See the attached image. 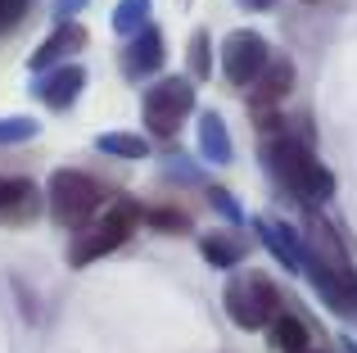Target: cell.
<instances>
[{
	"label": "cell",
	"mask_w": 357,
	"mask_h": 353,
	"mask_svg": "<svg viewBox=\"0 0 357 353\" xmlns=\"http://www.w3.org/2000/svg\"><path fill=\"white\" fill-rule=\"evenodd\" d=\"M262 168H267V176L280 190H289L294 200L312 204V209L335 195V172L326 168L312 154V145L298 141V136H285V132L267 136V141H262Z\"/></svg>",
	"instance_id": "1"
},
{
	"label": "cell",
	"mask_w": 357,
	"mask_h": 353,
	"mask_svg": "<svg viewBox=\"0 0 357 353\" xmlns=\"http://www.w3.org/2000/svg\"><path fill=\"white\" fill-rule=\"evenodd\" d=\"M136 222H140V204H136V200H114L109 209H100V218H91L86 227L73 236L68 263H73V267L100 263L105 254H114V249L127 245L131 231H136Z\"/></svg>",
	"instance_id": "2"
},
{
	"label": "cell",
	"mask_w": 357,
	"mask_h": 353,
	"mask_svg": "<svg viewBox=\"0 0 357 353\" xmlns=\"http://www.w3.org/2000/svg\"><path fill=\"white\" fill-rule=\"evenodd\" d=\"M45 204H50V218L59 222V227L82 231L100 209H105V186H100L91 172H82V168H59V172H50V181H45Z\"/></svg>",
	"instance_id": "3"
},
{
	"label": "cell",
	"mask_w": 357,
	"mask_h": 353,
	"mask_svg": "<svg viewBox=\"0 0 357 353\" xmlns=\"http://www.w3.org/2000/svg\"><path fill=\"white\" fill-rule=\"evenodd\" d=\"M222 303H227V317L236 322L240 331H267V322L280 313V294L276 285H271L267 272H253V267H244L227 281V290H222Z\"/></svg>",
	"instance_id": "4"
},
{
	"label": "cell",
	"mask_w": 357,
	"mask_h": 353,
	"mask_svg": "<svg viewBox=\"0 0 357 353\" xmlns=\"http://www.w3.org/2000/svg\"><path fill=\"white\" fill-rule=\"evenodd\" d=\"M140 114H145L149 136L172 141L185 127V118L195 114V82L190 77H158L145 91V100H140Z\"/></svg>",
	"instance_id": "5"
},
{
	"label": "cell",
	"mask_w": 357,
	"mask_h": 353,
	"mask_svg": "<svg viewBox=\"0 0 357 353\" xmlns=\"http://www.w3.org/2000/svg\"><path fill=\"white\" fill-rule=\"evenodd\" d=\"M303 272L312 281V290L321 294L326 308L344 313V317H357V272L349 258H317L303 249Z\"/></svg>",
	"instance_id": "6"
},
{
	"label": "cell",
	"mask_w": 357,
	"mask_h": 353,
	"mask_svg": "<svg viewBox=\"0 0 357 353\" xmlns=\"http://www.w3.org/2000/svg\"><path fill=\"white\" fill-rule=\"evenodd\" d=\"M271 50H267V36L253 32V27H240V32H231L227 41H222V73H227L231 87L249 91L253 82H258V73L267 68Z\"/></svg>",
	"instance_id": "7"
},
{
	"label": "cell",
	"mask_w": 357,
	"mask_h": 353,
	"mask_svg": "<svg viewBox=\"0 0 357 353\" xmlns=\"http://www.w3.org/2000/svg\"><path fill=\"white\" fill-rule=\"evenodd\" d=\"M86 41H91V32L77 23V18H73V23H54V32L45 36V41L32 50V59H27L32 77H36V73L59 68V63H73V54H77V50H86Z\"/></svg>",
	"instance_id": "8"
},
{
	"label": "cell",
	"mask_w": 357,
	"mask_h": 353,
	"mask_svg": "<svg viewBox=\"0 0 357 353\" xmlns=\"http://www.w3.org/2000/svg\"><path fill=\"white\" fill-rule=\"evenodd\" d=\"M82 87H86V68H82V63H59V68L32 77V96L41 100L45 109H54V114L68 109V105H77Z\"/></svg>",
	"instance_id": "9"
},
{
	"label": "cell",
	"mask_w": 357,
	"mask_h": 353,
	"mask_svg": "<svg viewBox=\"0 0 357 353\" xmlns=\"http://www.w3.org/2000/svg\"><path fill=\"white\" fill-rule=\"evenodd\" d=\"M289 91H294V59L280 54V59H267V68L258 73V82H253L244 96H249L253 114H276L280 100H285Z\"/></svg>",
	"instance_id": "10"
},
{
	"label": "cell",
	"mask_w": 357,
	"mask_h": 353,
	"mask_svg": "<svg viewBox=\"0 0 357 353\" xmlns=\"http://www.w3.org/2000/svg\"><path fill=\"white\" fill-rule=\"evenodd\" d=\"M163 59H167V45H163V32H158L154 23H149L145 32H136L127 45H122V73H127V82L154 77V73L163 68Z\"/></svg>",
	"instance_id": "11"
},
{
	"label": "cell",
	"mask_w": 357,
	"mask_h": 353,
	"mask_svg": "<svg viewBox=\"0 0 357 353\" xmlns=\"http://www.w3.org/2000/svg\"><path fill=\"white\" fill-rule=\"evenodd\" d=\"M253 227H258V240L267 245V254L280 258V267H285V272H303V240H298V231L289 227V222L253 218Z\"/></svg>",
	"instance_id": "12"
},
{
	"label": "cell",
	"mask_w": 357,
	"mask_h": 353,
	"mask_svg": "<svg viewBox=\"0 0 357 353\" xmlns=\"http://www.w3.org/2000/svg\"><path fill=\"white\" fill-rule=\"evenodd\" d=\"M41 200H36V186L27 176H0V218L9 222H27L36 218Z\"/></svg>",
	"instance_id": "13"
},
{
	"label": "cell",
	"mask_w": 357,
	"mask_h": 353,
	"mask_svg": "<svg viewBox=\"0 0 357 353\" xmlns=\"http://www.w3.org/2000/svg\"><path fill=\"white\" fill-rule=\"evenodd\" d=\"M199 154L208 163H218V168H227L236 154H231V132H227V118L218 114V109H208V114H199Z\"/></svg>",
	"instance_id": "14"
},
{
	"label": "cell",
	"mask_w": 357,
	"mask_h": 353,
	"mask_svg": "<svg viewBox=\"0 0 357 353\" xmlns=\"http://www.w3.org/2000/svg\"><path fill=\"white\" fill-rule=\"evenodd\" d=\"M267 345L276 349V353H303L307 349L303 317H294V313H276V317L267 322Z\"/></svg>",
	"instance_id": "15"
},
{
	"label": "cell",
	"mask_w": 357,
	"mask_h": 353,
	"mask_svg": "<svg viewBox=\"0 0 357 353\" xmlns=\"http://www.w3.org/2000/svg\"><path fill=\"white\" fill-rule=\"evenodd\" d=\"M199 254L208 267H222V272H231V267L244 263V245L236 236H227V231H208V236L199 240Z\"/></svg>",
	"instance_id": "16"
},
{
	"label": "cell",
	"mask_w": 357,
	"mask_h": 353,
	"mask_svg": "<svg viewBox=\"0 0 357 353\" xmlns=\"http://www.w3.org/2000/svg\"><path fill=\"white\" fill-rule=\"evenodd\" d=\"M149 14H154V5H149V0H118V9H114V32L122 36V41H131L136 32H145V27H149Z\"/></svg>",
	"instance_id": "17"
},
{
	"label": "cell",
	"mask_w": 357,
	"mask_h": 353,
	"mask_svg": "<svg viewBox=\"0 0 357 353\" xmlns=\"http://www.w3.org/2000/svg\"><path fill=\"white\" fill-rule=\"evenodd\" d=\"M96 150L100 154H114V159H145L149 154V141L136 132H100L96 136Z\"/></svg>",
	"instance_id": "18"
},
{
	"label": "cell",
	"mask_w": 357,
	"mask_h": 353,
	"mask_svg": "<svg viewBox=\"0 0 357 353\" xmlns=\"http://www.w3.org/2000/svg\"><path fill=\"white\" fill-rule=\"evenodd\" d=\"M185 63H190V77L195 82H208L213 77V36H208V27H195L190 32V45H185Z\"/></svg>",
	"instance_id": "19"
},
{
	"label": "cell",
	"mask_w": 357,
	"mask_h": 353,
	"mask_svg": "<svg viewBox=\"0 0 357 353\" xmlns=\"http://www.w3.org/2000/svg\"><path fill=\"white\" fill-rule=\"evenodd\" d=\"M140 218H145L158 236H190V227H195L190 213H185V209H172V204H154V209H145Z\"/></svg>",
	"instance_id": "20"
},
{
	"label": "cell",
	"mask_w": 357,
	"mask_h": 353,
	"mask_svg": "<svg viewBox=\"0 0 357 353\" xmlns=\"http://www.w3.org/2000/svg\"><path fill=\"white\" fill-rule=\"evenodd\" d=\"M36 132H41V123H36V118H27V114H9V118H0V150H5V145H23V141H32Z\"/></svg>",
	"instance_id": "21"
},
{
	"label": "cell",
	"mask_w": 357,
	"mask_h": 353,
	"mask_svg": "<svg viewBox=\"0 0 357 353\" xmlns=\"http://www.w3.org/2000/svg\"><path fill=\"white\" fill-rule=\"evenodd\" d=\"M204 195H208V204H213V209H218L227 222H236V227H244V209H240L236 200H231V190H227V186H204Z\"/></svg>",
	"instance_id": "22"
},
{
	"label": "cell",
	"mask_w": 357,
	"mask_h": 353,
	"mask_svg": "<svg viewBox=\"0 0 357 353\" xmlns=\"http://www.w3.org/2000/svg\"><path fill=\"white\" fill-rule=\"evenodd\" d=\"M32 9V0H0V32H9V27H18V18Z\"/></svg>",
	"instance_id": "23"
},
{
	"label": "cell",
	"mask_w": 357,
	"mask_h": 353,
	"mask_svg": "<svg viewBox=\"0 0 357 353\" xmlns=\"http://www.w3.org/2000/svg\"><path fill=\"white\" fill-rule=\"evenodd\" d=\"M91 0H54V23H73Z\"/></svg>",
	"instance_id": "24"
},
{
	"label": "cell",
	"mask_w": 357,
	"mask_h": 353,
	"mask_svg": "<svg viewBox=\"0 0 357 353\" xmlns=\"http://www.w3.org/2000/svg\"><path fill=\"white\" fill-rule=\"evenodd\" d=\"M240 5H244V9H267L271 0H240Z\"/></svg>",
	"instance_id": "25"
},
{
	"label": "cell",
	"mask_w": 357,
	"mask_h": 353,
	"mask_svg": "<svg viewBox=\"0 0 357 353\" xmlns=\"http://www.w3.org/2000/svg\"><path fill=\"white\" fill-rule=\"evenodd\" d=\"M340 349H344V353H357V345H353V336H344V340H340Z\"/></svg>",
	"instance_id": "26"
},
{
	"label": "cell",
	"mask_w": 357,
	"mask_h": 353,
	"mask_svg": "<svg viewBox=\"0 0 357 353\" xmlns=\"http://www.w3.org/2000/svg\"><path fill=\"white\" fill-rule=\"evenodd\" d=\"M303 353H321V349H303Z\"/></svg>",
	"instance_id": "27"
},
{
	"label": "cell",
	"mask_w": 357,
	"mask_h": 353,
	"mask_svg": "<svg viewBox=\"0 0 357 353\" xmlns=\"http://www.w3.org/2000/svg\"><path fill=\"white\" fill-rule=\"evenodd\" d=\"M307 5H312V0H307Z\"/></svg>",
	"instance_id": "28"
}]
</instances>
